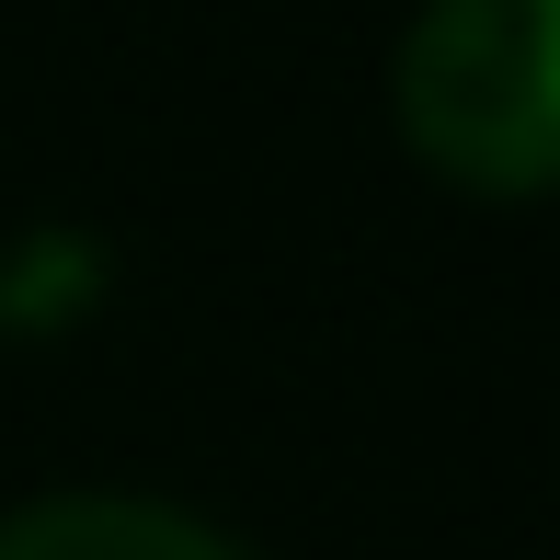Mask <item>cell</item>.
I'll return each instance as SVG.
<instances>
[{
	"mask_svg": "<svg viewBox=\"0 0 560 560\" xmlns=\"http://www.w3.org/2000/svg\"><path fill=\"white\" fill-rule=\"evenodd\" d=\"M389 115L457 195L560 184V0H423L389 58Z\"/></svg>",
	"mask_w": 560,
	"mask_h": 560,
	"instance_id": "cell-1",
	"label": "cell"
},
{
	"mask_svg": "<svg viewBox=\"0 0 560 560\" xmlns=\"http://www.w3.org/2000/svg\"><path fill=\"white\" fill-rule=\"evenodd\" d=\"M0 560H241L218 526L172 515V503H126V492H58L0 515Z\"/></svg>",
	"mask_w": 560,
	"mask_h": 560,
	"instance_id": "cell-2",
	"label": "cell"
}]
</instances>
